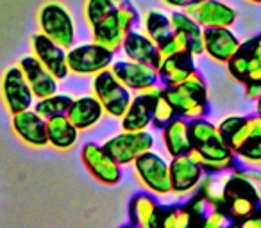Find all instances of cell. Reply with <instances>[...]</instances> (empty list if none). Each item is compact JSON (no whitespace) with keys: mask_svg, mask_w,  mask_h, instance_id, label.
I'll use <instances>...</instances> for the list:
<instances>
[{"mask_svg":"<svg viewBox=\"0 0 261 228\" xmlns=\"http://www.w3.org/2000/svg\"><path fill=\"white\" fill-rule=\"evenodd\" d=\"M261 203V191L243 175V170L229 171L227 184H225V205L224 210L229 214L234 223L249 217L257 210Z\"/></svg>","mask_w":261,"mask_h":228,"instance_id":"cell-1","label":"cell"},{"mask_svg":"<svg viewBox=\"0 0 261 228\" xmlns=\"http://www.w3.org/2000/svg\"><path fill=\"white\" fill-rule=\"evenodd\" d=\"M136 178L149 192L156 196H167L172 192L170 162L154 150L142 153L133 162Z\"/></svg>","mask_w":261,"mask_h":228,"instance_id":"cell-2","label":"cell"},{"mask_svg":"<svg viewBox=\"0 0 261 228\" xmlns=\"http://www.w3.org/2000/svg\"><path fill=\"white\" fill-rule=\"evenodd\" d=\"M38 23L40 32L48 36L52 41L65 47L66 50L75 43V23H73L72 13L59 2H47L41 6L38 13Z\"/></svg>","mask_w":261,"mask_h":228,"instance_id":"cell-3","label":"cell"},{"mask_svg":"<svg viewBox=\"0 0 261 228\" xmlns=\"http://www.w3.org/2000/svg\"><path fill=\"white\" fill-rule=\"evenodd\" d=\"M91 89L93 94L98 98V102L104 107L106 114L113 118H122L123 112L127 111L133 94L127 86H123L109 68L98 72L93 75V82H91Z\"/></svg>","mask_w":261,"mask_h":228,"instance_id":"cell-4","label":"cell"},{"mask_svg":"<svg viewBox=\"0 0 261 228\" xmlns=\"http://www.w3.org/2000/svg\"><path fill=\"white\" fill-rule=\"evenodd\" d=\"M154 145H156V139L149 131H122L120 134L104 141V148L122 166L133 164L142 153L154 150Z\"/></svg>","mask_w":261,"mask_h":228,"instance_id":"cell-5","label":"cell"},{"mask_svg":"<svg viewBox=\"0 0 261 228\" xmlns=\"http://www.w3.org/2000/svg\"><path fill=\"white\" fill-rule=\"evenodd\" d=\"M81 160L88 173L104 185H116L122 180V164L111 157V153L95 141L84 143L81 148Z\"/></svg>","mask_w":261,"mask_h":228,"instance_id":"cell-6","label":"cell"},{"mask_svg":"<svg viewBox=\"0 0 261 228\" xmlns=\"http://www.w3.org/2000/svg\"><path fill=\"white\" fill-rule=\"evenodd\" d=\"M113 52L106 50L97 43L73 45L66 50L68 70L73 75H97L98 72L113 64Z\"/></svg>","mask_w":261,"mask_h":228,"instance_id":"cell-7","label":"cell"},{"mask_svg":"<svg viewBox=\"0 0 261 228\" xmlns=\"http://www.w3.org/2000/svg\"><path fill=\"white\" fill-rule=\"evenodd\" d=\"M0 93H2V102L11 116L16 112L31 109L33 102L36 100L20 66H11L4 72L0 80Z\"/></svg>","mask_w":261,"mask_h":228,"instance_id":"cell-8","label":"cell"},{"mask_svg":"<svg viewBox=\"0 0 261 228\" xmlns=\"http://www.w3.org/2000/svg\"><path fill=\"white\" fill-rule=\"evenodd\" d=\"M188 155L195 162H199L206 173H225L231 171L236 162V153L220 136L200 146H193Z\"/></svg>","mask_w":261,"mask_h":228,"instance_id":"cell-9","label":"cell"},{"mask_svg":"<svg viewBox=\"0 0 261 228\" xmlns=\"http://www.w3.org/2000/svg\"><path fill=\"white\" fill-rule=\"evenodd\" d=\"M182 11L188 16H192L202 29H207V27H232L236 22V16H238L236 9L222 2V0H202V2L188 6Z\"/></svg>","mask_w":261,"mask_h":228,"instance_id":"cell-10","label":"cell"},{"mask_svg":"<svg viewBox=\"0 0 261 228\" xmlns=\"http://www.w3.org/2000/svg\"><path fill=\"white\" fill-rule=\"evenodd\" d=\"M31 48L33 55L56 77L58 80L66 79L70 73L68 61H66V48L52 41L43 32H38L31 40Z\"/></svg>","mask_w":261,"mask_h":228,"instance_id":"cell-11","label":"cell"},{"mask_svg":"<svg viewBox=\"0 0 261 228\" xmlns=\"http://www.w3.org/2000/svg\"><path fill=\"white\" fill-rule=\"evenodd\" d=\"M242 48V41L238 40L231 27H207L204 29V54L217 62L227 61L238 54Z\"/></svg>","mask_w":261,"mask_h":228,"instance_id":"cell-12","label":"cell"},{"mask_svg":"<svg viewBox=\"0 0 261 228\" xmlns=\"http://www.w3.org/2000/svg\"><path fill=\"white\" fill-rule=\"evenodd\" d=\"M204 168L192 159L188 153L172 157L170 160V177H172V192L174 194H190L199 187L204 177Z\"/></svg>","mask_w":261,"mask_h":228,"instance_id":"cell-13","label":"cell"},{"mask_svg":"<svg viewBox=\"0 0 261 228\" xmlns=\"http://www.w3.org/2000/svg\"><path fill=\"white\" fill-rule=\"evenodd\" d=\"M13 132L22 139L25 145L34 146V148H41V146L48 145L47 138V120L40 116L36 111H22L13 114L11 120Z\"/></svg>","mask_w":261,"mask_h":228,"instance_id":"cell-14","label":"cell"},{"mask_svg":"<svg viewBox=\"0 0 261 228\" xmlns=\"http://www.w3.org/2000/svg\"><path fill=\"white\" fill-rule=\"evenodd\" d=\"M109 70L130 91H140L149 86V84L160 82V75H158L156 68H152L149 64H143V62L133 61V59L113 62L109 66Z\"/></svg>","mask_w":261,"mask_h":228,"instance_id":"cell-15","label":"cell"},{"mask_svg":"<svg viewBox=\"0 0 261 228\" xmlns=\"http://www.w3.org/2000/svg\"><path fill=\"white\" fill-rule=\"evenodd\" d=\"M18 66L22 68L27 82H29L36 100L58 93V79L38 61L34 55H25L20 59Z\"/></svg>","mask_w":261,"mask_h":228,"instance_id":"cell-16","label":"cell"},{"mask_svg":"<svg viewBox=\"0 0 261 228\" xmlns=\"http://www.w3.org/2000/svg\"><path fill=\"white\" fill-rule=\"evenodd\" d=\"M163 207L158 203L152 192H138L129 202V221L133 226L156 228L161 223Z\"/></svg>","mask_w":261,"mask_h":228,"instance_id":"cell-17","label":"cell"},{"mask_svg":"<svg viewBox=\"0 0 261 228\" xmlns=\"http://www.w3.org/2000/svg\"><path fill=\"white\" fill-rule=\"evenodd\" d=\"M122 50L127 59L143 62L152 68L158 70L161 64L160 52H158V43L152 41L145 32H138V30H129L123 38Z\"/></svg>","mask_w":261,"mask_h":228,"instance_id":"cell-18","label":"cell"},{"mask_svg":"<svg viewBox=\"0 0 261 228\" xmlns=\"http://www.w3.org/2000/svg\"><path fill=\"white\" fill-rule=\"evenodd\" d=\"M104 114H106L104 107H102V104L98 102V98L95 94L73 98L72 105H70L68 112H66V116L70 118V121L79 131H90V128H93L102 120Z\"/></svg>","mask_w":261,"mask_h":228,"instance_id":"cell-19","label":"cell"},{"mask_svg":"<svg viewBox=\"0 0 261 228\" xmlns=\"http://www.w3.org/2000/svg\"><path fill=\"white\" fill-rule=\"evenodd\" d=\"M161 138H163L165 152L170 157L185 155L193 148L190 138V120L182 116H175L172 121H168L161 128Z\"/></svg>","mask_w":261,"mask_h":228,"instance_id":"cell-20","label":"cell"},{"mask_svg":"<svg viewBox=\"0 0 261 228\" xmlns=\"http://www.w3.org/2000/svg\"><path fill=\"white\" fill-rule=\"evenodd\" d=\"M195 55L190 52H182V54L172 55L161 61L158 66V75H160V82L163 86H179L190 73L195 68Z\"/></svg>","mask_w":261,"mask_h":228,"instance_id":"cell-21","label":"cell"},{"mask_svg":"<svg viewBox=\"0 0 261 228\" xmlns=\"http://www.w3.org/2000/svg\"><path fill=\"white\" fill-rule=\"evenodd\" d=\"M152 105L154 102L149 100L147 96H143V94L138 93V96H133L127 111L120 118L122 131H147L152 125Z\"/></svg>","mask_w":261,"mask_h":228,"instance_id":"cell-22","label":"cell"},{"mask_svg":"<svg viewBox=\"0 0 261 228\" xmlns=\"http://www.w3.org/2000/svg\"><path fill=\"white\" fill-rule=\"evenodd\" d=\"M170 23L172 30L179 32L181 36H185V40L188 41V50L192 55L199 57L204 54V29L185 11H174L170 15Z\"/></svg>","mask_w":261,"mask_h":228,"instance_id":"cell-23","label":"cell"},{"mask_svg":"<svg viewBox=\"0 0 261 228\" xmlns=\"http://www.w3.org/2000/svg\"><path fill=\"white\" fill-rule=\"evenodd\" d=\"M79 128L70 121L66 114L48 118L47 120V138L48 145L56 150H70L75 146L79 139Z\"/></svg>","mask_w":261,"mask_h":228,"instance_id":"cell-24","label":"cell"},{"mask_svg":"<svg viewBox=\"0 0 261 228\" xmlns=\"http://www.w3.org/2000/svg\"><path fill=\"white\" fill-rule=\"evenodd\" d=\"M165 96L172 102V105L177 111V116L186 120H197V118H206L207 114V102L197 100L192 94L182 91L179 86H165Z\"/></svg>","mask_w":261,"mask_h":228,"instance_id":"cell-25","label":"cell"},{"mask_svg":"<svg viewBox=\"0 0 261 228\" xmlns=\"http://www.w3.org/2000/svg\"><path fill=\"white\" fill-rule=\"evenodd\" d=\"M123 38H125V30L120 27L118 20L115 16V11L91 27V40H93V43L100 45V47H104L106 50L113 52V54H116L122 48Z\"/></svg>","mask_w":261,"mask_h":228,"instance_id":"cell-26","label":"cell"},{"mask_svg":"<svg viewBox=\"0 0 261 228\" xmlns=\"http://www.w3.org/2000/svg\"><path fill=\"white\" fill-rule=\"evenodd\" d=\"M229 171L225 173H204L197 192L206 198L210 207L224 209L225 205V184H227Z\"/></svg>","mask_w":261,"mask_h":228,"instance_id":"cell-27","label":"cell"},{"mask_svg":"<svg viewBox=\"0 0 261 228\" xmlns=\"http://www.w3.org/2000/svg\"><path fill=\"white\" fill-rule=\"evenodd\" d=\"M143 29L145 34L152 41L160 43L165 38L170 36L174 30H172L170 16L165 15L163 11H158V9H149V11L143 15Z\"/></svg>","mask_w":261,"mask_h":228,"instance_id":"cell-28","label":"cell"},{"mask_svg":"<svg viewBox=\"0 0 261 228\" xmlns=\"http://www.w3.org/2000/svg\"><path fill=\"white\" fill-rule=\"evenodd\" d=\"M72 96L68 94H61V93H54L50 96H45V98H40L34 105V111L43 116L45 120L48 118H54V116H59V114H66L72 105Z\"/></svg>","mask_w":261,"mask_h":228,"instance_id":"cell-29","label":"cell"},{"mask_svg":"<svg viewBox=\"0 0 261 228\" xmlns=\"http://www.w3.org/2000/svg\"><path fill=\"white\" fill-rule=\"evenodd\" d=\"M259 136H261V114L256 112L252 116H245L243 125L234 132V136L229 139L227 145L231 146V150L236 153L238 150H242L250 139L259 138Z\"/></svg>","mask_w":261,"mask_h":228,"instance_id":"cell-30","label":"cell"},{"mask_svg":"<svg viewBox=\"0 0 261 228\" xmlns=\"http://www.w3.org/2000/svg\"><path fill=\"white\" fill-rule=\"evenodd\" d=\"M193 214L188 205H174L163 207L160 226L163 228H188L193 223Z\"/></svg>","mask_w":261,"mask_h":228,"instance_id":"cell-31","label":"cell"},{"mask_svg":"<svg viewBox=\"0 0 261 228\" xmlns=\"http://www.w3.org/2000/svg\"><path fill=\"white\" fill-rule=\"evenodd\" d=\"M218 127L207 121L206 118H197V120H190V138H192V146H200L204 143L211 141L217 138Z\"/></svg>","mask_w":261,"mask_h":228,"instance_id":"cell-32","label":"cell"},{"mask_svg":"<svg viewBox=\"0 0 261 228\" xmlns=\"http://www.w3.org/2000/svg\"><path fill=\"white\" fill-rule=\"evenodd\" d=\"M116 4L113 0H86L84 4V18H86L88 25L93 27L106 16H109L115 11Z\"/></svg>","mask_w":261,"mask_h":228,"instance_id":"cell-33","label":"cell"},{"mask_svg":"<svg viewBox=\"0 0 261 228\" xmlns=\"http://www.w3.org/2000/svg\"><path fill=\"white\" fill-rule=\"evenodd\" d=\"M175 116H177V111H175V107L172 105V102L165 96V91H163V94H161L160 98H156V102H154V105H152V125L161 131V128H163L168 121L174 120Z\"/></svg>","mask_w":261,"mask_h":228,"instance_id":"cell-34","label":"cell"},{"mask_svg":"<svg viewBox=\"0 0 261 228\" xmlns=\"http://www.w3.org/2000/svg\"><path fill=\"white\" fill-rule=\"evenodd\" d=\"M158 52H160L161 61L172 55L182 54V52H190L188 50V41L185 40V36H181L179 32H172L168 38H165L163 41L158 43Z\"/></svg>","mask_w":261,"mask_h":228,"instance_id":"cell-35","label":"cell"},{"mask_svg":"<svg viewBox=\"0 0 261 228\" xmlns=\"http://www.w3.org/2000/svg\"><path fill=\"white\" fill-rule=\"evenodd\" d=\"M115 16H116V20H118L120 27L125 30V34L129 32V30H135L136 23H138V20H140L138 11H136V8L130 4L129 0H122L120 4H116Z\"/></svg>","mask_w":261,"mask_h":228,"instance_id":"cell-36","label":"cell"},{"mask_svg":"<svg viewBox=\"0 0 261 228\" xmlns=\"http://www.w3.org/2000/svg\"><path fill=\"white\" fill-rule=\"evenodd\" d=\"M182 91H186L188 94H192L197 100H206L207 102V86L204 77L199 73V70H193L181 84H179Z\"/></svg>","mask_w":261,"mask_h":228,"instance_id":"cell-37","label":"cell"},{"mask_svg":"<svg viewBox=\"0 0 261 228\" xmlns=\"http://www.w3.org/2000/svg\"><path fill=\"white\" fill-rule=\"evenodd\" d=\"M250 68H252V64H250V59L247 57L245 52H242V48L238 50V54L232 55V57L227 61L229 75H231L234 80H238V82H242V84L245 82Z\"/></svg>","mask_w":261,"mask_h":228,"instance_id":"cell-38","label":"cell"},{"mask_svg":"<svg viewBox=\"0 0 261 228\" xmlns=\"http://www.w3.org/2000/svg\"><path fill=\"white\" fill-rule=\"evenodd\" d=\"M236 157L245 164H261V136L250 139L242 150L236 152Z\"/></svg>","mask_w":261,"mask_h":228,"instance_id":"cell-39","label":"cell"},{"mask_svg":"<svg viewBox=\"0 0 261 228\" xmlns=\"http://www.w3.org/2000/svg\"><path fill=\"white\" fill-rule=\"evenodd\" d=\"M229 223H231L229 214L224 209H218V207H211L206 212V216L202 217V224L206 228H224Z\"/></svg>","mask_w":261,"mask_h":228,"instance_id":"cell-40","label":"cell"},{"mask_svg":"<svg viewBox=\"0 0 261 228\" xmlns=\"http://www.w3.org/2000/svg\"><path fill=\"white\" fill-rule=\"evenodd\" d=\"M243 121H245V116H238V114H232V116L224 118V120H222L220 123L217 125L220 138L224 139L225 143H227L229 139L234 136V132L243 125Z\"/></svg>","mask_w":261,"mask_h":228,"instance_id":"cell-41","label":"cell"},{"mask_svg":"<svg viewBox=\"0 0 261 228\" xmlns=\"http://www.w3.org/2000/svg\"><path fill=\"white\" fill-rule=\"evenodd\" d=\"M242 52H245L247 57L250 59L252 68L257 64H261V34H257V36H254L252 40L242 43Z\"/></svg>","mask_w":261,"mask_h":228,"instance_id":"cell-42","label":"cell"},{"mask_svg":"<svg viewBox=\"0 0 261 228\" xmlns=\"http://www.w3.org/2000/svg\"><path fill=\"white\" fill-rule=\"evenodd\" d=\"M188 209L192 210L193 216L204 217V216H206V212L211 209V207H210V203L206 202V198H204L202 194H199V192H197V194L193 196V198L188 202Z\"/></svg>","mask_w":261,"mask_h":228,"instance_id":"cell-43","label":"cell"},{"mask_svg":"<svg viewBox=\"0 0 261 228\" xmlns=\"http://www.w3.org/2000/svg\"><path fill=\"white\" fill-rule=\"evenodd\" d=\"M165 91V86L161 82H154V84H149L147 87H143V89H140L138 93L143 94V96H147L149 100L156 102V98H160L161 94H163Z\"/></svg>","mask_w":261,"mask_h":228,"instance_id":"cell-44","label":"cell"},{"mask_svg":"<svg viewBox=\"0 0 261 228\" xmlns=\"http://www.w3.org/2000/svg\"><path fill=\"white\" fill-rule=\"evenodd\" d=\"M243 93L249 100L256 102L261 94V84H256V82H243Z\"/></svg>","mask_w":261,"mask_h":228,"instance_id":"cell-45","label":"cell"},{"mask_svg":"<svg viewBox=\"0 0 261 228\" xmlns=\"http://www.w3.org/2000/svg\"><path fill=\"white\" fill-rule=\"evenodd\" d=\"M238 224L243 228H261V210H256V212L250 214L249 217L240 221Z\"/></svg>","mask_w":261,"mask_h":228,"instance_id":"cell-46","label":"cell"},{"mask_svg":"<svg viewBox=\"0 0 261 228\" xmlns=\"http://www.w3.org/2000/svg\"><path fill=\"white\" fill-rule=\"evenodd\" d=\"M165 6L168 8H174V9H185L192 4H197V2H202V0H161Z\"/></svg>","mask_w":261,"mask_h":228,"instance_id":"cell-47","label":"cell"},{"mask_svg":"<svg viewBox=\"0 0 261 228\" xmlns=\"http://www.w3.org/2000/svg\"><path fill=\"white\" fill-rule=\"evenodd\" d=\"M245 82H256V84H261V64L254 66L252 70L249 72V75H247Z\"/></svg>","mask_w":261,"mask_h":228,"instance_id":"cell-48","label":"cell"},{"mask_svg":"<svg viewBox=\"0 0 261 228\" xmlns=\"http://www.w3.org/2000/svg\"><path fill=\"white\" fill-rule=\"evenodd\" d=\"M256 112H257V114H261V94H259V98L256 100Z\"/></svg>","mask_w":261,"mask_h":228,"instance_id":"cell-49","label":"cell"},{"mask_svg":"<svg viewBox=\"0 0 261 228\" xmlns=\"http://www.w3.org/2000/svg\"><path fill=\"white\" fill-rule=\"evenodd\" d=\"M243 2H250V4H261V0H243Z\"/></svg>","mask_w":261,"mask_h":228,"instance_id":"cell-50","label":"cell"},{"mask_svg":"<svg viewBox=\"0 0 261 228\" xmlns=\"http://www.w3.org/2000/svg\"><path fill=\"white\" fill-rule=\"evenodd\" d=\"M113 2H115V4H120V2H122V0H113Z\"/></svg>","mask_w":261,"mask_h":228,"instance_id":"cell-51","label":"cell"}]
</instances>
